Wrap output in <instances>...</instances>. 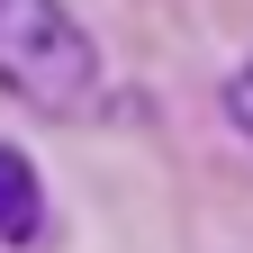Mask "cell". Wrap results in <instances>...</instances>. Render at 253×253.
<instances>
[{
    "mask_svg": "<svg viewBox=\"0 0 253 253\" xmlns=\"http://www.w3.org/2000/svg\"><path fill=\"white\" fill-rule=\"evenodd\" d=\"M0 90L37 118L100 109V45L63 0H0Z\"/></svg>",
    "mask_w": 253,
    "mask_h": 253,
    "instance_id": "cell-1",
    "label": "cell"
},
{
    "mask_svg": "<svg viewBox=\"0 0 253 253\" xmlns=\"http://www.w3.org/2000/svg\"><path fill=\"white\" fill-rule=\"evenodd\" d=\"M45 235V190H37V163H27L18 145H0V244L27 253Z\"/></svg>",
    "mask_w": 253,
    "mask_h": 253,
    "instance_id": "cell-2",
    "label": "cell"
},
{
    "mask_svg": "<svg viewBox=\"0 0 253 253\" xmlns=\"http://www.w3.org/2000/svg\"><path fill=\"white\" fill-rule=\"evenodd\" d=\"M226 118H235V136H253V63L226 73Z\"/></svg>",
    "mask_w": 253,
    "mask_h": 253,
    "instance_id": "cell-3",
    "label": "cell"
}]
</instances>
